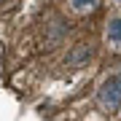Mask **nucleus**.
<instances>
[{
  "label": "nucleus",
  "mask_w": 121,
  "mask_h": 121,
  "mask_svg": "<svg viewBox=\"0 0 121 121\" xmlns=\"http://www.w3.org/2000/svg\"><path fill=\"white\" fill-rule=\"evenodd\" d=\"M97 102H99V108L108 110V113L121 108V73H113V75H108L102 83H99Z\"/></svg>",
  "instance_id": "1"
},
{
  "label": "nucleus",
  "mask_w": 121,
  "mask_h": 121,
  "mask_svg": "<svg viewBox=\"0 0 121 121\" xmlns=\"http://www.w3.org/2000/svg\"><path fill=\"white\" fill-rule=\"evenodd\" d=\"M105 43L110 48L121 51V16H110L105 24Z\"/></svg>",
  "instance_id": "2"
},
{
  "label": "nucleus",
  "mask_w": 121,
  "mask_h": 121,
  "mask_svg": "<svg viewBox=\"0 0 121 121\" xmlns=\"http://www.w3.org/2000/svg\"><path fill=\"white\" fill-rule=\"evenodd\" d=\"M99 5V0H70V8L75 13H89Z\"/></svg>",
  "instance_id": "3"
},
{
  "label": "nucleus",
  "mask_w": 121,
  "mask_h": 121,
  "mask_svg": "<svg viewBox=\"0 0 121 121\" xmlns=\"http://www.w3.org/2000/svg\"><path fill=\"white\" fill-rule=\"evenodd\" d=\"M0 3H5V0H0Z\"/></svg>",
  "instance_id": "4"
}]
</instances>
